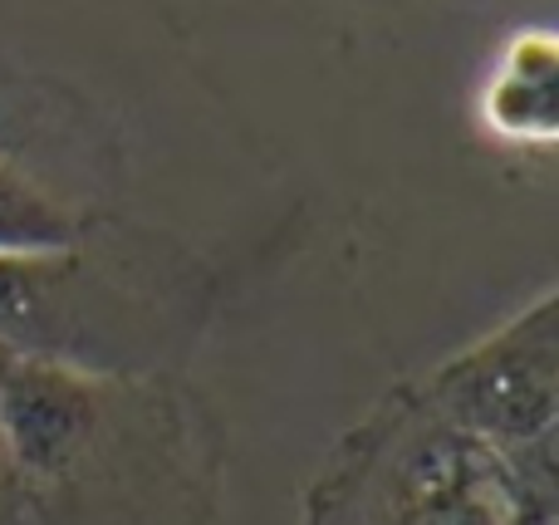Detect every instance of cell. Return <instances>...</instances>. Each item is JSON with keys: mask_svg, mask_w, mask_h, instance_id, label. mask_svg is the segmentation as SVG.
<instances>
[{"mask_svg": "<svg viewBox=\"0 0 559 525\" xmlns=\"http://www.w3.org/2000/svg\"><path fill=\"white\" fill-rule=\"evenodd\" d=\"M481 118L506 143L550 147L559 133V55L545 29L511 39L481 98Z\"/></svg>", "mask_w": 559, "mask_h": 525, "instance_id": "cell-3", "label": "cell"}, {"mask_svg": "<svg viewBox=\"0 0 559 525\" xmlns=\"http://www.w3.org/2000/svg\"><path fill=\"white\" fill-rule=\"evenodd\" d=\"M64 261L69 255H45V261L0 255V344L29 354L39 324L49 320V295L64 275Z\"/></svg>", "mask_w": 559, "mask_h": 525, "instance_id": "cell-5", "label": "cell"}, {"mask_svg": "<svg viewBox=\"0 0 559 525\" xmlns=\"http://www.w3.org/2000/svg\"><path fill=\"white\" fill-rule=\"evenodd\" d=\"M79 236V222L39 192L20 167L0 163V255L20 261H45V255H69Z\"/></svg>", "mask_w": 559, "mask_h": 525, "instance_id": "cell-4", "label": "cell"}, {"mask_svg": "<svg viewBox=\"0 0 559 525\" xmlns=\"http://www.w3.org/2000/svg\"><path fill=\"white\" fill-rule=\"evenodd\" d=\"M447 403L481 438L501 442H550L555 428V330L550 305L535 310L531 324L476 349L447 379Z\"/></svg>", "mask_w": 559, "mask_h": 525, "instance_id": "cell-2", "label": "cell"}, {"mask_svg": "<svg viewBox=\"0 0 559 525\" xmlns=\"http://www.w3.org/2000/svg\"><path fill=\"white\" fill-rule=\"evenodd\" d=\"M104 398L88 373L0 344V457L29 477H64L88 452Z\"/></svg>", "mask_w": 559, "mask_h": 525, "instance_id": "cell-1", "label": "cell"}]
</instances>
